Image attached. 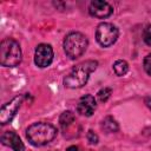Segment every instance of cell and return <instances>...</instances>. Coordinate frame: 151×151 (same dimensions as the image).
<instances>
[{
	"label": "cell",
	"mask_w": 151,
	"mask_h": 151,
	"mask_svg": "<svg viewBox=\"0 0 151 151\" xmlns=\"http://www.w3.org/2000/svg\"><path fill=\"white\" fill-rule=\"evenodd\" d=\"M118 28L110 22H101L96 29V39L98 44L103 47H109L113 45L118 39Z\"/></svg>",
	"instance_id": "cell-5"
},
{
	"label": "cell",
	"mask_w": 151,
	"mask_h": 151,
	"mask_svg": "<svg viewBox=\"0 0 151 151\" xmlns=\"http://www.w3.org/2000/svg\"><path fill=\"white\" fill-rule=\"evenodd\" d=\"M1 143L8 147H11L13 151H25L24 143L21 142L20 137L13 132V131H6L1 136Z\"/></svg>",
	"instance_id": "cell-10"
},
{
	"label": "cell",
	"mask_w": 151,
	"mask_h": 151,
	"mask_svg": "<svg viewBox=\"0 0 151 151\" xmlns=\"http://www.w3.org/2000/svg\"><path fill=\"white\" fill-rule=\"evenodd\" d=\"M53 60V50L48 44H40L35 48L34 63L39 67H47Z\"/></svg>",
	"instance_id": "cell-7"
},
{
	"label": "cell",
	"mask_w": 151,
	"mask_h": 151,
	"mask_svg": "<svg viewBox=\"0 0 151 151\" xmlns=\"http://www.w3.org/2000/svg\"><path fill=\"white\" fill-rule=\"evenodd\" d=\"M26 136H27L28 142L32 145L42 146V145L48 144L55 138L57 129L50 123L39 122V123H34L31 126H28V129L26 130Z\"/></svg>",
	"instance_id": "cell-2"
},
{
	"label": "cell",
	"mask_w": 151,
	"mask_h": 151,
	"mask_svg": "<svg viewBox=\"0 0 151 151\" xmlns=\"http://www.w3.org/2000/svg\"><path fill=\"white\" fill-rule=\"evenodd\" d=\"M88 13L98 19H104L110 17L113 13V8L112 6L106 2V1H101V0H94L90 2L88 6Z\"/></svg>",
	"instance_id": "cell-8"
},
{
	"label": "cell",
	"mask_w": 151,
	"mask_h": 151,
	"mask_svg": "<svg viewBox=\"0 0 151 151\" xmlns=\"http://www.w3.org/2000/svg\"><path fill=\"white\" fill-rule=\"evenodd\" d=\"M145 104H146V106L151 110V97H147V98L145 99Z\"/></svg>",
	"instance_id": "cell-19"
},
{
	"label": "cell",
	"mask_w": 151,
	"mask_h": 151,
	"mask_svg": "<svg viewBox=\"0 0 151 151\" xmlns=\"http://www.w3.org/2000/svg\"><path fill=\"white\" fill-rule=\"evenodd\" d=\"M76 120V117L74 114L71 112V111H65L61 113L60 116V119H59V124L61 126L63 130H66L67 127H70Z\"/></svg>",
	"instance_id": "cell-11"
},
{
	"label": "cell",
	"mask_w": 151,
	"mask_h": 151,
	"mask_svg": "<svg viewBox=\"0 0 151 151\" xmlns=\"http://www.w3.org/2000/svg\"><path fill=\"white\" fill-rule=\"evenodd\" d=\"M143 65H144V70H145V72H146L147 74L151 76V53L147 54V55L144 58V63H143Z\"/></svg>",
	"instance_id": "cell-16"
},
{
	"label": "cell",
	"mask_w": 151,
	"mask_h": 151,
	"mask_svg": "<svg viewBox=\"0 0 151 151\" xmlns=\"http://www.w3.org/2000/svg\"><path fill=\"white\" fill-rule=\"evenodd\" d=\"M96 68H97V61L94 60H86L84 63L78 64L64 78V85L70 88H79L84 86L87 83L90 74Z\"/></svg>",
	"instance_id": "cell-1"
},
{
	"label": "cell",
	"mask_w": 151,
	"mask_h": 151,
	"mask_svg": "<svg viewBox=\"0 0 151 151\" xmlns=\"http://www.w3.org/2000/svg\"><path fill=\"white\" fill-rule=\"evenodd\" d=\"M22 99H24L22 96H17L11 101H8L5 105H2V107L0 110V123L2 125L9 123L14 118V116L17 114L18 110L21 106Z\"/></svg>",
	"instance_id": "cell-6"
},
{
	"label": "cell",
	"mask_w": 151,
	"mask_h": 151,
	"mask_svg": "<svg viewBox=\"0 0 151 151\" xmlns=\"http://www.w3.org/2000/svg\"><path fill=\"white\" fill-rule=\"evenodd\" d=\"M67 151H81L78 146H74V145H72V146H70L68 149H67Z\"/></svg>",
	"instance_id": "cell-18"
},
{
	"label": "cell",
	"mask_w": 151,
	"mask_h": 151,
	"mask_svg": "<svg viewBox=\"0 0 151 151\" xmlns=\"http://www.w3.org/2000/svg\"><path fill=\"white\" fill-rule=\"evenodd\" d=\"M22 53L18 41L5 39L0 44V64L6 67H15L21 63Z\"/></svg>",
	"instance_id": "cell-3"
},
{
	"label": "cell",
	"mask_w": 151,
	"mask_h": 151,
	"mask_svg": "<svg viewBox=\"0 0 151 151\" xmlns=\"http://www.w3.org/2000/svg\"><path fill=\"white\" fill-rule=\"evenodd\" d=\"M111 94H112V88H110V87H104V88H101V90L98 91L97 98H98L99 101L105 103V101L111 97Z\"/></svg>",
	"instance_id": "cell-14"
},
{
	"label": "cell",
	"mask_w": 151,
	"mask_h": 151,
	"mask_svg": "<svg viewBox=\"0 0 151 151\" xmlns=\"http://www.w3.org/2000/svg\"><path fill=\"white\" fill-rule=\"evenodd\" d=\"M87 38L80 32H71L64 39V51L70 59H77L86 51Z\"/></svg>",
	"instance_id": "cell-4"
},
{
	"label": "cell",
	"mask_w": 151,
	"mask_h": 151,
	"mask_svg": "<svg viewBox=\"0 0 151 151\" xmlns=\"http://www.w3.org/2000/svg\"><path fill=\"white\" fill-rule=\"evenodd\" d=\"M87 140H88V143L90 144H97L98 143V136L92 131V130H90L88 132H87Z\"/></svg>",
	"instance_id": "cell-17"
},
{
	"label": "cell",
	"mask_w": 151,
	"mask_h": 151,
	"mask_svg": "<svg viewBox=\"0 0 151 151\" xmlns=\"http://www.w3.org/2000/svg\"><path fill=\"white\" fill-rule=\"evenodd\" d=\"M101 127L109 133L116 132V131H118V123L112 117H106V118H104V120L101 123Z\"/></svg>",
	"instance_id": "cell-12"
},
{
	"label": "cell",
	"mask_w": 151,
	"mask_h": 151,
	"mask_svg": "<svg viewBox=\"0 0 151 151\" xmlns=\"http://www.w3.org/2000/svg\"><path fill=\"white\" fill-rule=\"evenodd\" d=\"M113 71L117 76H124L129 71V64L125 60H117L113 64Z\"/></svg>",
	"instance_id": "cell-13"
},
{
	"label": "cell",
	"mask_w": 151,
	"mask_h": 151,
	"mask_svg": "<svg viewBox=\"0 0 151 151\" xmlns=\"http://www.w3.org/2000/svg\"><path fill=\"white\" fill-rule=\"evenodd\" d=\"M96 109H97V101L94 97L91 94H85L84 97H81L77 105L78 113H80L81 116H86V117L92 116Z\"/></svg>",
	"instance_id": "cell-9"
},
{
	"label": "cell",
	"mask_w": 151,
	"mask_h": 151,
	"mask_svg": "<svg viewBox=\"0 0 151 151\" xmlns=\"http://www.w3.org/2000/svg\"><path fill=\"white\" fill-rule=\"evenodd\" d=\"M143 39L145 41V44H147L149 46H151V25L146 26V28L143 32Z\"/></svg>",
	"instance_id": "cell-15"
}]
</instances>
